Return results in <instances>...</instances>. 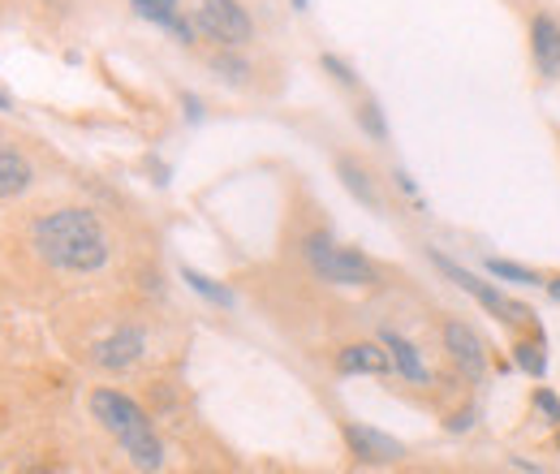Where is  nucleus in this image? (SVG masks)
<instances>
[{"label": "nucleus", "mask_w": 560, "mask_h": 474, "mask_svg": "<svg viewBox=\"0 0 560 474\" xmlns=\"http://www.w3.org/2000/svg\"><path fill=\"white\" fill-rule=\"evenodd\" d=\"M35 246L52 268L95 271L108 259V238L95 211L86 207H61L35 224Z\"/></svg>", "instance_id": "obj_1"}, {"label": "nucleus", "mask_w": 560, "mask_h": 474, "mask_svg": "<svg viewBox=\"0 0 560 474\" xmlns=\"http://www.w3.org/2000/svg\"><path fill=\"white\" fill-rule=\"evenodd\" d=\"M91 414H95L100 427L130 453V462H135L142 474L160 471L164 449H160V436H155L151 418L142 414V406H135V402H130L126 393H117V389H95V393H91Z\"/></svg>", "instance_id": "obj_2"}, {"label": "nucleus", "mask_w": 560, "mask_h": 474, "mask_svg": "<svg viewBox=\"0 0 560 474\" xmlns=\"http://www.w3.org/2000/svg\"><path fill=\"white\" fill-rule=\"evenodd\" d=\"M306 264L319 271L324 280H332V285H371V280H375V268H371L358 251L337 246V242L324 238V233L306 238Z\"/></svg>", "instance_id": "obj_3"}, {"label": "nucleus", "mask_w": 560, "mask_h": 474, "mask_svg": "<svg viewBox=\"0 0 560 474\" xmlns=\"http://www.w3.org/2000/svg\"><path fill=\"white\" fill-rule=\"evenodd\" d=\"M195 26L224 44V48H242L250 39V13L237 4V0H199V13H195Z\"/></svg>", "instance_id": "obj_4"}, {"label": "nucleus", "mask_w": 560, "mask_h": 474, "mask_svg": "<svg viewBox=\"0 0 560 474\" xmlns=\"http://www.w3.org/2000/svg\"><path fill=\"white\" fill-rule=\"evenodd\" d=\"M431 264H435V268L444 271V276H448V280H453L457 289L475 293V298H479V302L488 307V311L495 315V320H509V324H526V320H530V311H526L522 302H509L504 293H495V289H491L488 280H479L475 271L457 268V264H453V259H444V255H431Z\"/></svg>", "instance_id": "obj_5"}, {"label": "nucleus", "mask_w": 560, "mask_h": 474, "mask_svg": "<svg viewBox=\"0 0 560 474\" xmlns=\"http://www.w3.org/2000/svg\"><path fill=\"white\" fill-rule=\"evenodd\" d=\"M444 345H448V354H453V362L470 375V380H483L488 375V354H483V340L475 337L462 320H453V324H444Z\"/></svg>", "instance_id": "obj_6"}, {"label": "nucleus", "mask_w": 560, "mask_h": 474, "mask_svg": "<svg viewBox=\"0 0 560 474\" xmlns=\"http://www.w3.org/2000/svg\"><path fill=\"white\" fill-rule=\"evenodd\" d=\"M346 440H350L353 458H362V462H397L406 453L401 440H393V436H384V431H375L366 423H350L346 427Z\"/></svg>", "instance_id": "obj_7"}, {"label": "nucleus", "mask_w": 560, "mask_h": 474, "mask_svg": "<svg viewBox=\"0 0 560 474\" xmlns=\"http://www.w3.org/2000/svg\"><path fill=\"white\" fill-rule=\"evenodd\" d=\"M337 371H346V375H384V371H393V358L375 340H358V345H346L337 354Z\"/></svg>", "instance_id": "obj_8"}, {"label": "nucleus", "mask_w": 560, "mask_h": 474, "mask_svg": "<svg viewBox=\"0 0 560 474\" xmlns=\"http://www.w3.org/2000/svg\"><path fill=\"white\" fill-rule=\"evenodd\" d=\"M139 354H142V333H139V328H117L113 337L95 345V362H100V367H108V371L130 367Z\"/></svg>", "instance_id": "obj_9"}, {"label": "nucleus", "mask_w": 560, "mask_h": 474, "mask_svg": "<svg viewBox=\"0 0 560 474\" xmlns=\"http://www.w3.org/2000/svg\"><path fill=\"white\" fill-rule=\"evenodd\" d=\"M530 48H535V61L539 69L548 73V78H557L560 73V22L557 18H535V26H530Z\"/></svg>", "instance_id": "obj_10"}, {"label": "nucleus", "mask_w": 560, "mask_h": 474, "mask_svg": "<svg viewBox=\"0 0 560 474\" xmlns=\"http://www.w3.org/2000/svg\"><path fill=\"white\" fill-rule=\"evenodd\" d=\"M384 349H388V358H393V371H401V380L427 384V367H422L419 349H415L410 340L397 337V333H384Z\"/></svg>", "instance_id": "obj_11"}, {"label": "nucleus", "mask_w": 560, "mask_h": 474, "mask_svg": "<svg viewBox=\"0 0 560 474\" xmlns=\"http://www.w3.org/2000/svg\"><path fill=\"white\" fill-rule=\"evenodd\" d=\"M31 164L13 151V147H4L0 142V199H13V195H22L26 186H31Z\"/></svg>", "instance_id": "obj_12"}, {"label": "nucleus", "mask_w": 560, "mask_h": 474, "mask_svg": "<svg viewBox=\"0 0 560 474\" xmlns=\"http://www.w3.org/2000/svg\"><path fill=\"white\" fill-rule=\"evenodd\" d=\"M337 169H341V182H346V190H350V195H353V199H358V204L380 207V195L371 190V182H366V173H362V169H358L353 160H341Z\"/></svg>", "instance_id": "obj_13"}, {"label": "nucleus", "mask_w": 560, "mask_h": 474, "mask_svg": "<svg viewBox=\"0 0 560 474\" xmlns=\"http://www.w3.org/2000/svg\"><path fill=\"white\" fill-rule=\"evenodd\" d=\"M513 362H517L526 375H535V380H544V375H548L544 345H535V340H517V345H513Z\"/></svg>", "instance_id": "obj_14"}, {"label": "nucleus", "mask_w": 560, "mask_h": 474, "mask_svg": "<svg viewBox=\"0 0 560 474\" xmlns=\"http://www.w3.org/2000/svg\"><path fill=\"white\" fill-rule=\"evenodd\" d=\"M182 276H186V285H190L195 293H203L208 302H215V307H233V293H229L224 285H215L211 276H203V271H195V268H182Z\"/></svg>", "instance_id": "obj_15"}, {"label": "nucleus", "mask_w": 560, "mask_h": 474, "mask_svg": "<svg viewBox=\"0 0 560 474\" xmlns=\"http://www.w3.org/2000/svg\"><path fill=\"white\" fill-rule=\"evenodd\" d=\"M130 4L142 22H155V26H168L177 18V0H130Z\"/></svg>", "instance_id": "obj_16"}, {"label": "nucleus", "mask_w": 560, "mask_h": 474, "mask_svg": "<svg viewBox=\"0 0 560 474\" xmlns=\"http://www.w3.org/2000/svg\"><path fill=\"white\" fill-rule=\"evenodd\" d=\"M488 271L500 280H513V285H539V276L522 264H509V259H488Z\"/></svg>", "instance_id": "obj_17"}, {"label": "nucleus", "mask_w": 560, "mask_h": 474, "mask_svg": "<svg viewBox=\"0 0 560 474\" xmlns=\"http://www.w3.org/2000/svg\"><path fill=\"white\" fill-rule=\"evenodd\" d=\"M358 126H362V130H366L371 138L388 135V126H384V117H380V104H375V100H366V104L358 108Z\"/></svg>", "instance_id": "obj_18"}, {"label": "nucleus", "mask_w": 560, "mask_h": 474, "mask_svg": "<svg viewBox=\"0 0 560 474\" xmlns=\"http://www.w3.org/2000/svg\"><path fill=\"white\" fill-rule=\"evenodd\" d=\"M319 66L328 69V73H332V78H337L341 86H353V82H358V78H353V69L346 66L341 57H332V53H324V57H319Z\"/></svg>", "instance_id": "obj_19"}, {"label": "nucleus", "mask_w": 560, "mask_h": 474, "mask_svg": "<svg viewBox=\"0 0 560 474\" xmlns=\"http://www.w3.org/2000/svg\"><path fill=\"white\" fill-rule=\"evenodd\" d=\"M535 406L544 409V414H548L552 423H560V397H557V393H548V389H539V393H535Z\"/></svg>", "instance_id": "obj_20"}, {"label": "nucleus", "mask_w": 560, "mask_h": 474, "mask_svg": "<svg viewBox=\"0 0 560 474\" xmlns=\"http://www.w3.org/2000/svg\"><path fill=\"white\" fill-rule=\"evenodd\" d=\"M215 69H220L229 82H242V78H246V66H242V61H233V57H215Z\"/></svg>", "instance_id": "obj_21"}, {"label": "nucleus", "mask_w": 560, "mask_h": 474, "mask_svg": "<svg viewBox=\"0 0 560 474\" xmlns=\"http://www.w3.org/2000/svg\"><path fill=\"white\" fill-rule=\"evenodd\" d=\"M182 104H186V117H190V122H199V117H203V104H199L195 95H186Z\"/></svg>", "instance_id": "obj_22"}, {"label": "nucleus", "mask_w": 560, "mask_h": 474, "mask_svg": "<svg viewBox=\"0 0 560 474\" xmlns=\"http://www.w3.org/2000/svg\"><path fill=\"white\" fill-rule=\"evenodd\" d=\"M470 423H475V414H470V409H466V414H457V418H453V423H448V427H453V431H466V427H470Z\"/></svg>", "instance_id": "obj_23"}, {"label": "nucleus", "mask_w": 560, "mask_h": 474, "mask_svg": "<svg viewBox=\"0 0 560 474\" xmlns=\"http://www.w3.org/2000/svg\"><path fill=\"white\" fill-rule=\"evenodd\" d=\"M548 293H552V298L560 302V280H552V285H548Z\"/></svg>", "instance_id": "obj_24"}, {"label": "nucleus", "mask_w": 560, "mask_h": 474, "mask_svg": "<svg viewBox=\"0 0 560 474\" xmlns=\"http://www.w3.org/2000/svg\"><path fill=\"white\" fill-rule=\"evenodd\" d=\"M0 113H9V95L4 91H0Z\"/></svg>", "instance_id": "obj_25"}, {"label": "nucleus", "mask_w": 560, "mask_h": 474, "mask_svg": "<svg viewBox=\"0 0 560 474\" xmlns=\"http://www.w3.org/2000/svg\"><path fill=\"white\" fill-rule=\"evenodd\" d=\"M293 9H311V0H293Z\"/></svg>", "instance_id": "obj_26"}, {"label": "nucleus", "mask_w": 560, "mask_h": 474, "mask_svg": "<svg viewBox=\"0 0 560 474\" xmlns=\"http://www.w3.org/2000/svg\"><path fill=\"white\" fill-rule=\"evenodd\" d=\"M557 449H560V431H557Z\"/></svg>", "instance_id": "obj_27"}]
</instances>
